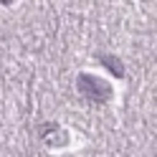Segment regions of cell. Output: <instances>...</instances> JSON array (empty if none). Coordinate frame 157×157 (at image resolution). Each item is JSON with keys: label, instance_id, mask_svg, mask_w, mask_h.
Returning a JSON list of instances; mask_svg holds the SVG:
<instances>
[{"label": "cell", "instance_id": "1", "mask_svg": "<svg viewBox=\"0 0 157 157\" xmlns=\"http://www.w3.org/2000/svg\"><path fill=\"white\" fill-rule=\"evenodd\" d=\"M78 89H81L89 99H106L109 96V89H106V84L101 81V78H94V76H78Z\"/></svg>", "mask_w": 157, "mask_h": 157}]
</instances>
